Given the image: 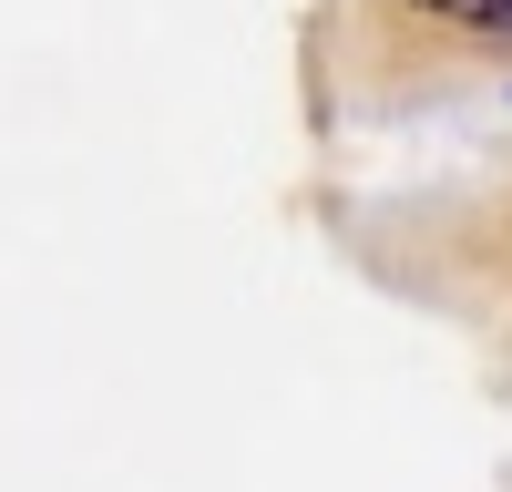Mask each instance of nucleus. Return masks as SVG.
<instances>
[{
    "mask_svg": "<svg viewBox=\"0 0 512 492\" xmlns=\"http://www.w3.org/2000/svg\"><path fill=\"white\" fill-rule=\"evenodd\" d=\"M420 21H451V31H482V41H512V0H410Z\"/></svg>",
    "mask_w": 512,
    "mask_h": 492,
    "instance_id": "f257e3e1",
    "label": "nucleus"
}]
</instances>
